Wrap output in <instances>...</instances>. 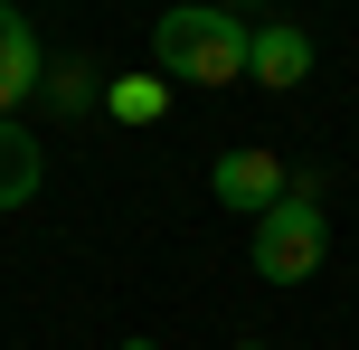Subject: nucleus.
Segmentation results:
<instances>
[{
    "label": "nucleus",
    "mask_w": 359,
    "mask_h": 350,
    "mask_svg": "<svg viewBox=\"0 0 359 350\" xmlns=\"http://www.w3.org/2000/svg\"><path fill=\"white\" fill-rule=\"evenodd\" d=\"M151 57H161L170 86H236L246 76V29L217 0H180V10H161V29H151Z\"/></svg>",
    "instance_id": "1"
},
{
    "label": "nucleus",
    "mask_w": 359,
    "mask_h": 350,
    "mask_svg": "<svg viewBox=\"0 0 359 350\" xmlns=\"http://www.w3.org/2000/svg\"><path fill=\"white\" fill-rule=\"evenodd\" d=\"M322 180H293L284 199L255 218V275L265 284H303V275H322Z\"/></svg>",
    "instance_id": "2"
},
{
    "label": "nucleus",
    "mask_w": 359,
    "mask_h": 350,
    "mask_svg": "<svg viewBox=\"0 0 359 350\" xmlns=\"http://www.w3.org/2000/svg\"><path fill=\"white\" fill-rule=\"evenodd\" d=\"M208 189H217V208H236V218H265L274 199L293 189V170L274 161V152H217V170H208Z\"/></svg>",
    "instance_id": "3"
},
{
    "label": "nucleus",
    "mask_w": 359,
    "mask_h": 350,
    "mask_svg": "<svg viewBox=\"0 0 359 350\" xmlns=\"http://www.w3.org/2000/svg\"><path fill=\"white\" fill-rule=\"evenodd\" d=\"M38 76H48V57H38V29L0 0V123H10V105H29Z\"/></svg>",
    "instance_id": "4"
},
{
    "label": "nucleus",
    "mask_w": 359,
    "mask_h": 350,
    "mask_svg": "<svg viewBox=\"0 0 359 350\" xmlns=\"http://www.w3.org/2000/svg\"><path fill=\"white\" fill-rule=\"evenodd\" d=\"M246 76L274 86V95L303 86V76H312V38H303V29H246Z\"/></svg>",
    "instance_id": "5"
},
{
    "label": "nucleus",
    "mask_w": 359,
    "mask_h": 350,
    "mask_svg": "<svg viewBox=\"0 0 359 350\" xmlns=\"http://www.w3.org/2000/svg\"><path fill=\"white\" fill-rule=\"evenodd\" d=\"M38 180H48V161H38L29 123H0V208H29Z\"/></svg>",
    "instance_id": "6"
},
{
    "label": "nucleus",
    "mask_w": 359,
    "mask_h": 350,
    "mask_svg": "<svg viewBox=\"0 0 359 350\" xmlns=\"http://www.w3.org/2000/svg\"><path fill=\"white\" fill-rule=\"evenodd\" d=\"M104 114H114V123H161V114H170V76H161V67L104 76Z\"/></svg>",
    "instance_id": "7"
},
{
    "label": "nucleus",
    "mask_w": 359,
    "mask_h": 350,
    "mask_svg": "<svg viewBox=\"0 0 359 350\" xmlns=\"http://www.w3.org/2000/svg\"><path fill=\"white\" fill-rule=\"evenodd\" d=\"M38 95H48V114H67V123H76V114H104V76H95L86 57H76V67H48Z\"/></svg>",
    "instance_id": "8"
},
{
    "label": "nucleus",
    "mask_w": 359,
    "mask_h": 350,
    "mask_svg": "<svg viewBox=\"0 0 359 350\" xmlns=\"http://www.w3.org/2000/svg\"><path fill=\"white\" fill-rule=\"evenodd\" d=\"M227 10H274V0H227Z\"/></svg>",
    "instance_id": "9"
},
{
    "label": "nucleus",
    "mask_w": 359,
    "mask_h": 350,
    "mask_svg": "<svg viewBox=\"0 0 359 350\" xmlns=\"http://www.w3.org/2000/svg\"><path fill=\"white\" fill-rule=\"evenodd\" d=\"M123 350H161V341H123Z\"/></svg>",
    "instance_id": "10"
},
{
    "label": "nucleus",
    "mask_w": 359,
    "mask_h": 350,
    "mask_svg": "<svg viewBox=\"0 0 359 350\" xmlns=\"http://www.w3.org/2000/svg\"><path fill=\"white\" fill-rule=\"evenodd\" d=\"M236 350H274V341H236Z\"/></svg>",
    "instance_id": "11"
},
{
    "label": "nucleus",
    "mask_w": 359,
    "mask_h": 350,
    "mask_svg": "<svg viewBox=\"0 0 359 350\" xmlns=\"http://www.w3.org/2000/svg\"><path fill=\"white\" fill-rule=\"evenodd\" d=\"M170 10H180V0H170Z\"/></svg>",
    "instance_id": "12"
}]
</instances>
